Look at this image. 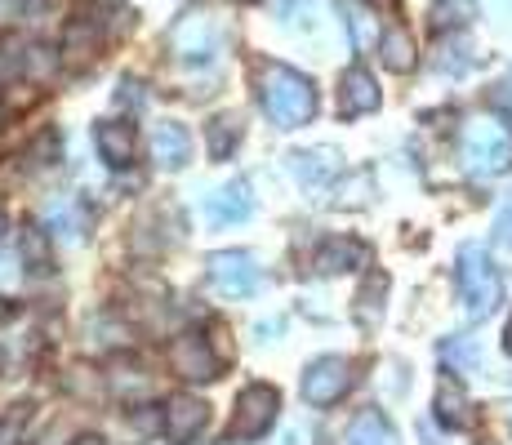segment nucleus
Wrapping results in <instances>:
<instances>
[{
    "instance_id": "nucleus-20",
    "label": "nucleus",
    "mask_w": 512,
    "mask_h": 445,
    "mask_svg": "<svg viewBox=\"0 0 512 445\" xmlns=\"http://www.w3.org/2000/svg\"><path fill=\"white\" fill-rule=\"evenodd\" d=\"M112 392L121 401H152L156 397V379H147L139 365H121V370H112Z\"/></svg>"
},
{
    "instance_id": "nucleus-35",
    "label": "nucleus",
    "mask_w": 512,
    "mask_h": 445,
    "mask_svg": "<svg viewBox=\"0 0 512 445\" xmlns=\"http://www.w3.org/2000/svg\"><path fill=\"white\" fill-rule=\"evenodd\" d=\"M0 236H5V214H0Z\"/></svg>"
},
{
    "instance_id": "nucleus-19",
    "label": "nucleus",
    "mask_w": 512,
    "mask_h": 445,
    "mask_svg": "<svg viewBox=\"0 0 512 445\" xmlns=\"http://www.w3.org/2000/svg\"><path fill=\"white\" fill-rule=\"evenodd\" d=\"M236 143H241V116L223 112L205 125V147H210L214 161H228V156L236 152Z\"/></svg>"
},
{
    "instance_id": "nucleus-21",
    "label": "nucleus",
    "mask_w": 512,
    "mask_h": 445,
    "mask_svg": "<svg viewBox=\"0 0 512 445\" xmlns=\"http://www.w3.org/2000/svg\"><path fill=\"white\" fill-rule=\"evenodd\" d=\"M23 263L32 267L36 276H49V272H54V254H49L45 227H27V232H23Z\"/></svg>"
},
{
    "instance_id": "nucleus-17",
    "label": "nucleus",
    "mask_w": 512,
    "mask_h": 445,
    "mask_svg": "<svg viewBox=\"0 0 512 445\" xmlns=\"http://www.w3.org/2000/svg\"><path fill=\"white\" fill-rule=\"evenodd\" d=\"M361 263H366V245L348 241V236H334V241H326L317 254H312V267H317L321 276L348 272V267H361Z\"/></svg>"
},
{
    "instance_id": "nucleus-5",
    "label": "nucleus",
    "mask_w": 512,
    "mask_h": 445,
    "mask_svg": "<svg viewBox=\"0 0 512 445\" xmlns=\"http://www.w3.org/2000/svg\"><path fill=\"white\" fill-rule=\"evenodd\" d=\"M277 414H281V392L268 388V383H250V388L236 397V414H232L228 437L232 441H259L263 432L277 423Z\"/></svg>"
},
{
    "instance_id": "nucleus-26",
    "label": "nucleus",
    "mask_w": 512,
    "mask_h": 445,
    "mask_svg": "<svg viewBox=\"0 0 512 445\" xmlns=\"http://www.w3.org/2000/svg\"><path fill=\"white\" fill-rule=\"evenodd\" d=\"M281 18L290 27H303V32L312 27V32H317L321 27V5L317 0H281Z\"/></svg>"
},
{
    "instance_id": "nucleus-6",
    "label": "nucleus",
    "mask_w": 512,
    "mask_h": 445,
    "mask_svg": "<svg viewBox=\"0 0 512 445\" xmlns=\"http://www.w3.org/2000/svg\"><path fill=\"white\" fill-rule=\"evenodd\" d=\"M352 388V365L343 361V356H317V361L303 370V401L308 405H334L343 401V392Z\"/></svg>"
},
{
    "instance_id": "nucleus-14",
    "label": "nucleus",
    "mask_w": 512,
    "mask_h": 445,
    "mask_svg": "<svg viewBox=\"0 0 512 445\" xmlns=\"http://www.w3.org/2000/svg\"><path fill=\"white\" fill-rule=\"evenodd\" d=\"M187 156H192V134L183 130V125H156L152 134V161L161 165V170H183Z\"/></svg>"
},
{
    "instance_id": "nucleus-11",
    "label": "nucleus",
    "mask_w": 512,
    "mask_h": 445,
    "mask_svg": "<svg viewBox=\"0 0 512 445\" xmlns=\"http://www.w3.org/2000/svg\"><path fill=\"white\" fill-rule=\"evenodd\" d=\"M205 423H210V410H205V401L174 397L170 410H165V437H170V445H187L196 432H205Z\"/></svg>"
},
{
    "instance_id": "nucleus-16",
    "label": "nucleus",
    "mask_w": 512,
    "mask_h": 445,
    "mask_svg": "<svg viewBox=\"0 0 512 445\" xmlns=\"http://www.w3.org/2000/svg\"><path fill=\"white\" fill-rule=\"evenodd\" d=\"M290 170L303 187H326L334 174H339V152L334 147H317V152H294Z\"/></svg>"
},
{
    "instance_id": "nucleus-8",
    "label": "nucleus",
    "mask_w": 512,
    "mask_h": 445,
    "mask_svg": "<svg viewBox=\"0 0 512 445\" xmlns=\"http://www.w3.org/2000/svg\"><path fill=\"white\" fill-rule=\"evenodd\" d=\"M170 365L187 383H210L214 374H219V356L210 352V343H205L201 334H179V339L170 343Z\"/></svg>"
},
{
    "instance_id": "nucleus-7",
    "label": "nucleus",
    "mask_w": 512,
    "mask_h": 445,
    "mask_svg": "<svg viewBox=\"0 0 512 445\" xmlns=\"http://www.w3.org/2000/svg\"><path fill=\"white\" fill-rule=\"evenodd\" d=\"M210 281L219 285V294H228V299H245V294L259 290V263H254V254H241V250H219L210 254Z\"/></svg>"
},
{
    "instance_id": "nucleus-13",
    "label": "nucleus",
    "mask_w": 512,
    "mask_h": 445,
    "mask_svg": "<svg viewBox=\"0 0 512 445\" xmlns=\"http://www.w3.org/2000/svg\"><path fill=\"white\" fill-rule=\"evenodd\" d=\"M432 410H437V423H446V428H468L472 423V401H468L464 383H459L455 374H441Z\"/></svg>"
},
{
    "instance_id": "nucleus-15",
    "label": "nucleus",
    "mask_w": 512,
    "mask_h": 445,
    "mask_svg": "<svg viewBox=\"0 0 512 445\" xmlns=\"http://www.w3.org/2000/svg\"><path fill=\"white\" fill-rule=\"evenodd\" d=\"M379 58H383V67H388V72H415V63H419L415 36H410L401 23L383 27V32H379Z\"/></svg>"
},
{
    "instance_id": "nucleus-36",
    "label": "nucleus",
    "mask_w": 512,
    "mask_h": 445,
    "mask_svg": "<svg viewBox=\"0 0 512 445\" xmlns=\"http://www.w3.org/2000/svg\"><path fill=\"white\" fill-rule=\"evenodd\" d=\"M5 316H9V312H5V303H0V321H5Z\"/></svg>"
},
{
    "instance_id": "nucleus-1",
    "label": "nucleus",
    "mask_w": 512,
    "mask_h": 445,
    "mask_svg": "<svg viewBox=\"0 0 512 445\" xmlns=\"http://www.w3.org/2000/svg\"><path fill=\"white\" fill-rule=\"evenodd\" d=\"M259 94H263V112H268V121L277 130H299V125H308L317 116V85L285 63H272L263 72Z\"/></svg>"
},
{
    "instance_id": "nucleus-12",
    "label": "nucleus",
    "mask_w": 512,
    "mask_h": 445,
    "mask_svg": "<svg viewBox=\"0 0 512 445\" xmlns=\"http://www.w3.org/2000/svg\"><path fill=\"white\" fill-rule=\"evenodd\" d=\"M94 147H98V156H103L112 170H125V165H134V125L98 121L94 125Z\"/></svg>"
},
{
    "instance_id": "nucleus-37",
    "label": "nucleus",
    "mask_w": 512,
    "mask_h": 445,
    "mask_svg": "<svg viewBox=\"0 0 512 445\" xmlns=\"http://www.w3.org/2000/svg\"><path fill=\"white\" fill-rule=\"evenodd\" d=\"M508 428H512V405H508Z\"/></svg>"
},
{
    "instance_id": "nucleus-24",
    "label": "nucleus",
    "mask_w": 512,
    "mask_h": 445,
    "mask_svg": "<svg viewBox=\"0 0 512 445\" xmlns=\"http://www.w3.org/2000/svg\"><path fill=\"white\" fill-rule=\"evenodd\" d=\"M45 219L54 223V227H58V236H67L72 245L85 236V223H81V214H76V205H72V201H49Z\"/></svg>"
},
{
    "instance_id": "nucleus-23",
    "label": "nucleus",
    "mask_w": 512,
    "mask_h": 445,
    "mask_svg": "<svg viewBox=\"0 0 512 445\" xmlns=\"http://www.w3.org/2000/svg\"><path fill=\"white\" fill-rule=\"evenodd\" d=\"M383 294H388V276H370L366 290L357 294V321L361 325H374L383 316V303H379Z\"/></svg>"
},
{
    "instance_id": "nucleus-28",
    "label": "nucleus",
    "mask_w": 512,
    "mask_h": 445,
    "mask_svg": "<svg viewBox=\"0 0 512 445\" xmlns=\"http://www.w3.org/2000/svg\"><path fill=\"white\" fill-rule=\"evenodd\" d=\"M441 356H446L455 370H472L477 365V343L472 339H455V343H441Z\"/></svg>"
},
{
    "instance_id": "nucleus-31",
    "label": "nucleus",
    "mask_w": 512,
    "mask_h": 445,
    "mask_svg": "<svg viewBox=\"0 0 512 445\" xmlns=\"http://www.w3.org/2000/svg\"><path fill=\"white\" fill-rule=\"evenodd\" d=\"M504 348L512 352V316H508V325H504Z\"/></svg>"
},
{
    "instance_id": "nucleus-22",
    "label": "nucleus",
    "mask_w": 512,
    "mask_h": 445,
    "mask_svg": "<svg viewBox=\"0 0 512 445\" xmlns=\"http://www.w3.org/2000/svg\"><path fill=\"white\" fill-rule=\"evenodd\" d=\"M428 18H432V27H437V32H450V27H468L472 0H432Z\"/></svg>"
},
{
    "instance_id": "nucleus-9",
    "label": "nucleus",
    "mask_w": 512,
    "mask_h": 445,
    "mask_svg": "<svg viewBox=\"0 0 512 445\" xmlns=\"http://www.w3.org/2000/svg\"><path fill=\"white\" fill-rule=\"evenodd\" d=\"M250 210H254V196H250V183H245V178H232L228 187H219L214 196L201 201L205 223H214V227H232V223L250 219Z\"/></svg>"
},
{
    "instance_id": "nucleus-38",
    "label": "nucleus",
    "mask_w": 512,
    "mask_h": 445,
    "mask_svg": "<svg viewBox=\"0 0 512 445\" xmlns=\"http://www.w3.org/2000/svg\"><path fill=\"white\" fill-rule=\"evenodd\" d=\"M0 121H5V116H0Z\"/></svg>"
},
{
    "instance_id": "nucleus-27",
    "label": "nucleus",
    "mask_w": 512,
    "mask_h": 445,
    "mask_svg": "<svg viewBox=\"0 0 512 445\" xmlns=\"http://www.w3.org/2000/svg\"><path fill=\"white\" fill-rule=\"evenodd\" d=\"M23 72L36 76V81H49V76L58 72V54L54 49H45V45H32L27 49V58H23Z\"/></svg>"
},
{
    "instance_id": "nucleus-34",
    "label": "nucleus",
    "mask_w": 512,
    "mask_h": 445,
    "mask_svg": "<svg viewBox=\"0 0 512 445\" xmlns=\"http://www.w3.org/2000/svg\"><path fill=\"white\" fill-rule=\"evenodd\" d=\"M5 276H9V272H5V259H0V281H5Z\"/></svg>"
},
{
    "instance_id": "nucleus-3",
    "label": "nucleus",
    "mask_w": 512,
    "mask_h": 445,
    "mask_svg": "<svg viewBox=\"0 0 512 445\" xmlns=\"http://www.w3.org/2000/svg\"><path fill=\"white\" fill-rule=\"evenodd\" d=\"M459 152L472 174H504L512 170V130L504 116H472L459 138Z\"/></svg>"
},
{
    "instance_id": "nucleus-32",
    "label": "nucleus",
    "mask_w": 512,
    "mask_h": 445,
    "mask_svg": "<svg viewBox=\"0 0 512 445\" xmlns=\"http://www.w3.org/2000/svg\"><path fill=\"white\" fill-rule=\"evenodd\" d=\"M9 76V58H5V49H0V81Z\"/></svg>"
},
{
    "instance_id": "nucleus-18",
    "label": "nucleus",
    "mask_w": 512,
    "mask_h": 445,
    "mask_svg": "<svg viewBox=\"0 0 512 445\" xmlns=\"http://www.w3.org/2000/svg\"><path fill=\"white\" fill-rule=\"evenodd\" d=\"M348 445H397V432L379 410H361L348 428Z\"/></svg>"
},
{
    "instance_id": "nucleus-4",
    "label": "nucleus",
    "mask_w": 512,
    "mask_h": 445,
    "mask_svg": "<svg viewBox=\"0 0 512 445\" xmlns=\"http://www.w3.org/2000/svg\"><path fill=\"white\" fill-rule=\"evenodd\" d=\"M223 45V23L214 9H187L179 23L170 27V49L187 63H201V58H214Z\"/></svg>"
},
{
    "instance_id": "nucleus-29",
    "label": "nucleus",
    "mask_w": 512,
    "mask_h": 445,
    "mask_svg": "<svg viewBox=\"0 0 512 445\" xmlns=\"http://www.w3.org/2000/svg\"><path fill=\"white\" fill-rule=\"evenodd\" d=\"M495 236H499V245H508L512 250V196L499 205V214H495Z\"/></svg>"
},
{
    "instance_id": "nucleus-33",
    "label": "nucleus",
    "mask_w": 512,
    "mask_h": 445,
    "mask_svg": "<svg viewBox=\"0 0 512 445\" xmlns=\"http://www.w3.org/2000/svg\"><path fill=\"white\" fill-rule=\"evenodd\" d=\"M76 445H107V441H103V437H81Z\"/></svg>"
},
{
    "instance_id": "nucleus-25",
    "label": "nucleus",
    "mask_w": 512,
    "mask_h": 445,
    "mask_svg": "<svg viewBox=\"0 0 512 445\" xmlns=\"http://www.w3.org/2000/svg\"><path fill=\"white\" fill-rule=\"evenodd\" d=\"M98 49V27H85V23H72L67 27V36H63V54H72L76 63H85Z\"/></svg>"
},
{
    "instance_id": "nucleus-2",
    "label": "nucleus",
    "mask_w": 512,
    "mask_h": 445,
    "mask_svg": "<svg viewBox=\"0 0 512 445\" xmlns=\"http://www.w3.org/2000/svg\"><path fill=\"white\" fill-rule=\"evenodd\" d=\"M459 299H464L468 321H486L504 299V276L490 263L486 245H464L459 250Z\"/></svg>"
},
{
    "instance_id": "nucleus-10",
    "label": "nucleus",
    "mask_w": 512,
    "mask_h": 445,
    "mask_svg": "<svg viewBox=\"0 0 512 445\" xmlns=\"http://www.w3.org/2000/svg\"><path fill=\"white\" fill-rule=\"evenodd\" d=\"M379 103H383V94H379V85H374V76L366 67H348L339 81V112L343 116H370Z\"/></svg>"
},
{
    "instance_id": "nucleus-30",
    "label": "nucleus",
    "mask_w": 512,
    "mask_h": 445,
    "mask_svg": "<svg viewBox=\"0 0 512 445\" xmlns=\"http://www.w3.org/2000/svg\"><path fill=\"white\" fill-rule=\"evenodd\" d=\"M27 18V0H0V27H14Z\"/></svg>"
}]
</instances>
